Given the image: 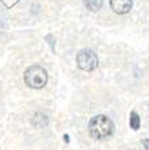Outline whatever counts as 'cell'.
Here are the masks:
<instances>
[{
	"mask_svg": "<svg viewBox=\"0 0 149 150\" xmlns=\"http://www.w3.org/2000/svg\"><path fill=\"white\" fill-rule=\"evenodd\" d=\"M89 131L94 139H106L113 134L114 125L106 115H96L89 123Z\"/></svg>",
	"mask_w": 149,
	"mask_h": 150,
	"instance_id": "obj_1",
	"label": "cell"
},
{
	"mask_svg": "<svg viewBox=\"0 0 149 150\" xmlns=\"http://www.w3.org/2000/svg\"><path fill=\"white\" fill-rule=\"evenodd\" d=\"M77 64L81 70L93 71L98 67V56L91 50H83L77 55Z\"/></svg>",
	"mask_w": 149,
	"mask_h": 150,
	"instance_id": "obj_3",
	"label": "cell"
},
{
	"mask_svg": "<svg viewBox=\"0 0 149 150\" xmlns=\"http://www.w3.org/2000/svg\"><path fill=\"white\" fill-rule=\"evenodd\" d=\"M143 145L145 147V150H149V139H143Z\"/></svg>",
	"mask_w": 149,
	"mask_h": 150,
	"instance_id": "obj_7",
	"label": "cell"
},
{
	"mask_svg": "<svg viewBox=\"0 0 149 150\" xmlns=\"http://www.w3.org/2000/svg\"><path fill=\"white\" fill-rule=\"evenodd\" d=\"M140 117H138V114H137L136 111H132L130 112V119H129V125H130V127L133 129V130H138L140 129Z\"/></svg>",
	"mask_w": 149,
	"mask_h": 150,
	"instance_id": "obj_6",
	"label": "cell"
},
{
	"mask_svg": "<svg viewBox=\"0 0 149 150\" xmlns=\"http://www.w3.org/2000/svg\"><path fill=\"white\" fill-rule=\"evenodd\" d=\"M24 81L31 88H42L47 83V72L41 66H31L24 72Z\"/></svg>",
	"mask_w": 149,
	"mask_h": 150,
	"instance_id": "obj_2",
	"label": "cell"
},
{
	"mask_svg": "<svg viewBox=\"0 0 149 150\" xmlns=\"http://www.w3.org/2000/svg\"><path fill=\"white\" fill-rule=\"evenodd\" d=\"M132 6H133L132 0H110L112 9L115 13H120V15L128 13L132 9Z\"/></svg>",
	"mask_w": 149,
	"mask_h": 150,
	"instance_id": "obj_4",
	"label": "cell"
},
{
	"mask_svg": "<svg viewBox=\"0 0 149 150\" xmlns=\"http://www.w3.org/2000/svg\"><path fill=\"white\" fill-rule=\"evenodd\" d=\"M85 7L90 11H98L101 7H102L103 0H83Z\"/></svg>",
	"mask_w": 149,
	"mask_h": 150,
	"instance_id": "obj_5",
	"label": "cell"
}]
</instances>
